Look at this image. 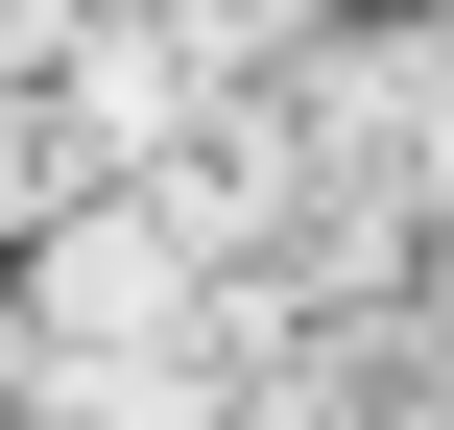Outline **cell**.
Masks as SVG:
<instances>
[{
    "label": "cell",
    "instance_id": "6da1fadb",
    "mask_svg": "<svg viewBox=\"0 0 454 430\" xmlns=\"http://www.w3.org/2000/svg\"><path fill=\"white\" fill-rule=\"evenodd\" d=\"M0 239H24V120H0Z\"/></svg>",
    "mask_w": 454,
    "mask_h": 430
}]
</instances>
